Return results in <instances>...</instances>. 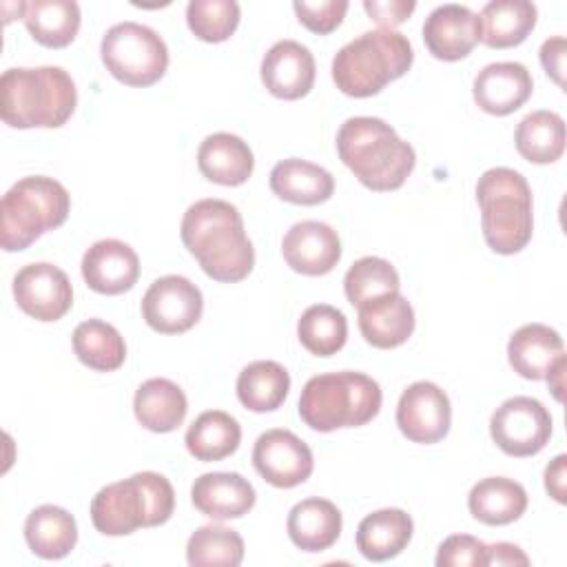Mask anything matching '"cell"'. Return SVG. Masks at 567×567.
<instances>
[{
    "instance_id": "cell-11",
    "label": "cell",
    "mask_w": 567,
    "mask_h": 567,
    "mask_svg": "<svg viewBox=\"0 0 567 567\" xmlns=\"http://www.w3.org/2000/svg\"><path fill=\"white\" fill-rule=\"evenodd\" d=\"M204 312L202 290L182 275L155 279L142 297V317L159 334L190 330Z\"/></svg>"
},
{
    "instance_id": "cell-10",
    "label": "cell",
    "mask_w": 567,
    "mask_h": 567,
    "mask_svg": "<svg viewBox=\"0 0 567 567\" xmlns=\"http://www.w3.org/2000/svg\"><path fill=\"white\" fill-rule=\"evenodd\" d=\"M489 434L507 456H534L549 443L551 414L538 399L512 396L494 410Z\"/></svg>"
},
{
    "instance_id": "cell-26",
    "label": "cell",
    "mask_w": 567,
    "mask_h": 567,
    "mask_svg": "<svg viewBox=\"0 0 567 567\" xmlns=\"http://www.w3.org/2000/svg\"><path fill=\"white\" fill-rule=\"evenodd\" d=\"M414 523L408 512L385 507L368 514L357 527V549L372 563L399 556L412 540Z\"/></svg>"
},
{
    "instance_id": "cell-35",
    "label": "cell",
    "mask_w": 567,
    "mask_h": 567,
    "mask_svg": "<svg viewBox=\"0 0 567 567\" xmlns=\"http://www.w3.org/2000/svg\"><path fill=\"white\" fill-rule=\"evenodd\" d=\"M75 357L95 372H113L126 359V343L117 328L102 319H86L73 330Z\"/></svg>"
},
{
    "instance_id": "cell-9",
    "label": "cell",
    "mask_w": 567,
    "mask_h": 567,
    "mask_svg": "<svg viewBox=\"0 0 567 567\" xmlns=\"http://www.w3.org/2000/svg\"><path fill=\"white\" fill-rule=\"evenodd\" d=\"M106 71L126 86H151L168 69V49L157 31L140 22L113 24L100 44Z\"/></svg>"
},
{
    "instance_id": "cell-22",
    "label": "cell",
    "mask_w": 567,
    "mask_h": 567,
    "mask_svg": "<svg viewBox=\"0 0 567 567\" xmlns=\"http://www.w3.org/2000/svg\"><path fill=\"white\" fill-rule=\"evenodd\" d=\"M199 173L219 186H241L255 168L250 146L233 133H213L197 148Z\"/></svg>"
},
{
    "instance_id": "cell-1",
    "label": "cell",
    "mask_w": 567,
    "mask_h": 567,
    "mask_svg": "<svg viewBox=\"0 0 567 567\" xmlns=\"http://www.w3.org/2000/svg\"><path fill=\"white\" fill-rule=\"evenodd\" d=\"M179 235L199 268L215 281H241L255 266V248L230 202L210 197L190 204L182 217Z\"/></svg>"
},
{
    "instance_id": "cell-20",
    "label": "cell",
    "mask_w": 567,
    "mask_h": 567,
    "mask_svg": "<svg viewBox=\"0 0 567 567\" xmlns=\"http://www.w3.org/2000/svg\"><path fill=\"white\" fill-rule=\"evenodd\" d=\"M190 501L204 516L228 520L248 514L255 507L257 494L250 481L237 472H208L195 478Z\"/></svg>"
},
{
    "instance_id": "cell-18",
    "label": "cell",
    "mask_w": 567,
    "mask_h": 567,
    "mask_svg": "<svg viewBox=\"0 0 567 567\" xmlns=\"http://www.w3.org/2000/svg\"><path fill=\"white\" fill-rule=\"evenodd\" d=\"M82 277L100 295H122L137 284L140 257L120 239H100L82 257Z\"/></svg>"
},
{
    "instance_id": "cell-17",
    "label": "cell",
    "mask_w": 567,
    "mask_h": 567,
    "mask_svg": "<svg viewBox=\"0 0 567 567\" xmlns=\"http://www.w3.org/2000/svg\"><path fill=\"white\" fill-rule=\"evenodd\" d=\"M317 66L308 47L297 40L275 42L261 60V82L279 100H299L310 93Z\"/></svg>"
},
{
    "instance_id": "cell-43",
    "label": "cell",
    "mask_w": 567,
    "mask_h": 567,
    "mask_svg": "<svg viewBox=\"0 0 567 567\" xmlns=\"http://www.w3.org/2000/svg\"><path fill=\"white\" fill-rule=\"evenodd\" d=\"M565 51L567 42L563 35H554L540 47V64L558 86H565Z\"/></svg>"
},
{
    "instance_id": "cell-29",
    "label": "cell",
    "mask_w": 567,
    "mask_h": 567,
    "mask_svg": "<svg viewBox=\"0 0 567 567\" xmlns=\"http://www.w3.org/2000/svg\"><path fill=\"white\" fill-rule=\"evenodd\" d=\"M24 540L44 560L64 558L78 543L75 518L64 507L40 505L24 520Z\"/></svg>"
},
{
    "instance_id": "cell-14",
    "label": "cell",
    "mask_w": 567,
    "mask_h": 567,
    "mask_svg": "<svg viewBox=\"0 0 567 567\" xmlns=\"http://www.w3.org/2000/svg\"><path fill=\"white\" fill-rule=\"evenodd\" d=\"M452 405L447 394L432 381L408 385L396 405V425L412 443L432 445L447 436Z\"/></svg>"
},
{
    "instance_id": "cell-37",
    "label": "cell",
    "mask_w": 567,
    "mask_h": 567,
    "mask_svg": "<svg viewBox=\"0 0 567 567\" xmlns=\"http://www.w3.org/2000/svg\"><path fill=\"white\" fill-rule=\"evenodd\" d=\"M186 560L193 567H237L244 560V538L233 527L204 525L190 534L186 543Z\"/></svg>"
},
{
    "instance_id": "cell-44",
    "label": "cell",
    "mask_w": 567,
    "mask_h": 567,
    "mask_svg": "<svg viewBox=\"0 0 567 567\" xmlns=\"http://www.w3.org/2000/svg\"><path fill=\"white\" fill-rule=\"evenodd\" d=\"M494 565H496V567H516V565L527 567V565H529V558H527V554H525L518 545L501 540V543L487 545L485 567H494Z\"/></svg>"
},
{
    "instance_id": "cell-21",
    "label": "cell",
    "mask_w": 567,
    "mask_h": 567,
    "mask_svg": "<svg viewBox=\"0 0 567 567\" xmlns=\"http://www.w3.org/2000/svg\"><path fill=\"white\" fill-rule=\"evenodd\" d=\"M357 310L359 330L372 348H399L414 332V308L401 292L381 295L361 303Z\"/></svg>"
},
{
    "instance_id": "cell-39",
    "label": "cell",
    "mask_w": 567,
    "mask_h": 567,
    "mask_svg": "<svg viewBox=\"0 0 567 567\" xmlns=\"http://www.w3.org/2000/svg\"><path fill=\"white\" fill-rule=\"evenodd\" d=\"M239 4L235 0H190L186 22L195 38L204 42L228 40L239 24Z\"/></svg>"
},
{
    "instance_id": "cell-46",
    "label": "cell",
    "mask_w": 567,
    "mask_h": 567,
    "mask_svg": "<svg viewBox=\"0 0 567 567\" xmlns=\"http://www.w3.org/2000/svg\"><path fill=\"white\" fill-rule=\"evenodd\" d=\"M565 370H567V357L563 354L554 365L551 370L547 372V383H549V390L554 392L556 401H563V390H565Z\"/></svg>"
},
{
    "instance_id": "cell-45",
    "label": "cell",
    "mask_w": 567,
    "mask_h": 567,
    "mask_svg": "<svg viewBox=\"0 0 567 567\" xmlns=\"http://www.w3.org/2000/svg\"><path fill=\"white\" fill-rule=\"evenodd\" d=\"M567 456L565 454H558L547 467H545V489L547 494L556 501V503H565L567 496H565V476H567Z\"/></svg>"
},
{
    "instance_id": "cell-32",
    "label": "cell",
    "mask_w": 567,
    "mask_h": 567,
    "mask_svg": "<svg viewBox=\"0 0 567 567\" xmlns=\"http://www.w3.org/2000/svg\"><path fill=\"white\" fill-rule=\"evenodd\" d=\"M186 450L197 461H221L237 452L241 427L235 416L221 410L202 412L186 430Z\"/></svg>"
},
{
    "instance_id": "cell-42",
    "label": "cell",
    "mask_w": 567,
    "mask_h": 567,
    "mask_svg": "<svg viewBox=\"0 0 567 567\" xmlns=\"http://www.w3.org/2000/svg\"><path fill=\"white\" fill-rule=\"evenodd\" d=\"M365 13L370 16V20H374L381 29H394L399 24H403L410 13L416 9V2L412 0H365L363 2Z\"/></svg>"
},
{
    "instance_id": "cell-38",
    "label": "cell",
    "mask_w": 567,
    "mask_h": 567,
    "mask_svg": "<svg viewBox=\"0 0 567 567\" xmlns=\"http://www.w3.org/2000/svg\"><path fill=\"white\" fill-rule=\"evenodd\" d=\"M399 288H401V281H399L396 268L388 259L372 257V255L357 259L343 277L346 297L354 308L381 295L399 292Z\"/></svg>"
},
{
    "instance_id": "cell-27",
    "label": "cell",
    "mask_w": 567,
    "mask_h": 567,
    "mask_svg": "<svg viewBox=\"0 0 567 567\" xmlns=\"http://www.w3.org/2000/svg\"><path fill=\"white\" fill-rule=\"evenodd\" d=\"M133 412L142 427L166 434L184 423L188 401L177 383L164 377H155L137 388L133 399Z\"/></svg>"
},
{
    "instance_id": "cell-36",
    "label": "cell",
    "mask_w": 567,
    "mask_h": 567,
    "mask_svg": "<svg viewBox=\"0 0 567 567\" xmlns=\"http://www.w3.org/2000/svg\"><path fill=\"white\" fill-rule=\"evenodd\" d=\"M297 337L310 354L332 357L348 339L346 315L334 306L315 303L301 312L297 321Z\"/></svg>"
},
{
    "instance_id": "cell-4",
    "label": "cell",
    "mask_w": 567,
    "mask_h": 567,
    "mask_svg": "<svg viewBox=\"0 0 567 567\" xmlns=\"http://www.w3.org/2000/svg\"><path fill=\"white\" fill-rule=\"evenodd\" d=\"M410 40L390 29L365 31L343 44L332 60V80L343 95L370 97L410 71Z\"/></svg>"
},
{
    "instance_id": "cell-33",
    "label": "cell",
    "mask_w": 567,
    "mask_h": 567,
    "mask_svg": "<svg viewBox=\"0 0 567 567\" xmlns=\"http://www.w3.org/2000/svg\"><path fill=\"white\" fill-rule=\"evenodd\" d=\"M514 144L527 162L551 164L565 153V122L554 111H534L518 122Z\"/></svg>"
},
{
    "instance_id": "cell-34",
    "label": "cell",
    "mask_w": 567,
    "mask_h": 567,
    "mask_svg": "<svg viewBox=\"0 0 567 567\" xmlns=\"http://www.w3.org/2000/svg\"><path fill=\"white\" fill-rule=\"evenodd\" d=\"M290 390V374L277 361H252L237 377V399L246 410L272 412Z\"/></svg>"
},
{
    "instance_id": "cell-40",
    "label": "cell",
    "mask_w": 567,
    "mask_h": 567,
    "mask_svg": "<svg viewBox=\"0 0 567 567\" xmlns=\"http://www.w3.org/2000/svg\"><path fill=\"white\" fill-rule=\"evenodd\" d=\"M487 545L470 534L447 536L436 551V567H485Z\"/></svg>"
},
{
    "instance_id": "cell-28",
    "label": "cell",
    "mask_w": 567,
    "mask_h": 567,
    "mask_svg": "<svg viewBox=\"0 0 567 567\" xmlns=\"http://www.w3.org/2000/svg\"><path fill=\"white\" fill-rule=\"evenodd\" d=\"M470 514L485 525H509L527 509V492L507 476L481 478L467 496Z\"/></svg>"
},
{
    "instance_id": "cell-12",
    "label": "cell",
    "mask_w": 567,
    "mask_h": 567,
    "mask_svg": "<svg viewBox=\"0 0 567 567\" xmlns=\"http://www.w3.org/2000/svg\"><path fill=\"white\" fill-rule=\"evenodd\" d=\"M18 308L38 321H58L73 306V288L66 272L49 261L20 268L13 277Z\"/></svg>"
},
{
    "instance_id": "cell-23",
    "label": "cell",
    "mask_w": 567,
    "mask_h": 567,
    "mask_svg": "<svg viewBox=\"0 0 567 567\" xmlns=\"http://www.w3.org/2000/svg\"><path fill=\"white\" fill-rule=\"evenodd\" d=\"M565 354L563 337L545 323L520 326L507 343V361L516 374L529 381L547 377L551 365Z\"/></svg>"
},
{
    "instance_id": "cell-24",
    "label": "cell",
    "mask_w": 567,
    "mask_h": 567,
    "mask_svg": "<svg viewBox=\"0 0 567 567\" xmlns=\"http://www.w3.org/2000/svg\"><path fill=\"white\" fill-rule=\"evenodd\" d=\"M270 190L288 204L317 206L332 197L334 177L319 164L288 157L272 166Z\"/></svg>"
},
{
    "instance_id": "cell-3",
    "label": "cell",
    "mask_w": 567,
    "mask_h": 567,
    "mask_svg": "<svg viewBox=\"0 0 567 567\" xmlns=\"http://www.w3.org/2000/svg\"><path fill=\"white\" fill-rule=\"evenodd\" d=\"M75 104V82L62 66H18L0 78V117L11 128H58Z\"/></svg>"
},
{
    "instance_id": "cell-2",
    "label": "cell",
    "mask_w": 567,
    "mask_h": 567,
    "mask_svg": "<svg viewBox=\"0 0 567 567\" xmlns=\"http://www.w3.org/2000/svg\"><path fill=\"white\" fill-rule=\"evenodd\" d=\"M337 153L354 177L377 193L401 188L416 164L414 148L388 122L370 115H357L341 124Z\"/></svg>"
},
{
    "instance_id": "cell-31",
    "label": "cell",
    "mask_w": 567,
    "mask_h": 567,
    "mask_svg": "<svg viewBox=\"0 0 567 567\" xmlns=\"http://www.w3.org/2000/svg\"><path fill=\"white\" fill-rule=\"evenodd\" d=\"M22 20L35 42L49 49H62L75 40L82 16L73 0H31Z\"/></svg>"
},
{
    "instance_id": "cell-8",
    "label": "cell",
    "mask_w": 567,
    "mask_h": 567,
    "mask_svg": "<svg viewBox=\"0 0 567 567\" xmlns=\"http://www.w3.org/2000/svg\"><path fill=\"white\" fill-rule=\"evenodd\" d=\"M71 210L69 190L53 177L18 179L0 204V244L7 252L29 248L47 230L62 226Z\"/></svg>"
},
{
    "instance_id": "cell-25",
    "label": "cell",
    "mask_w": 567,
    "mask_h": 567,
    "mask_svg": "<svg viewBox=\"0 0 567 567\" xmlns=\"http://www.w3.org/2000/svg\"><path fill=\"white\" fill-rule=\"evenodd\" d=\"M343 518L339 507L328 498H303L299 501L286 520L288 536L301 551H323L341 536Z\"/></svg>"
},
{
    "instance_id": "cell-13",
    "label": "cell",
    "mask_w": 567,
    "mask_h": 567,
    "mask_svg": "<svg viewBox=\"0 0 567 567\" xmlns=\"http://www.w3.org/2000/svg\"><path fill=\"white\" fill-rule=\"evenodd\" d=\"M252 465L272 487L290 489L310 478L315 461L310 447L295 432L275 427L255 441Z\"/></svg>"
},
{
    "instance_id": "cell-16",
    "label": "cell",
    "mask_w": 567,
    "mask_h": 567,
    "mask_svg": "<svg viewBox=\"0 0 567 567\" xmlns=\"http://www.w3.org/2000/svg\"><path fill=\"white\" fill-rule=\"evenodd\" d=\"M423 42L436 60H463L481 42V20L470 7L441 4L423 22Z\"/></svg>"
},
{
    "instance_id": "cell-15",
    "label": "cell",
    "mask_w": 567,
    "mask_h": 567,
    "mask_svg": "<svg viewBox=\"0 0 567 567\" xmlns=\"http://www.w3.org/2000/svg\"><path fill=\"white\" fill-rule=\"evenodd\" d=\"M286 264L306 277L328 275L341 259V239L332 226L303 219L288 228L281 241Z\"/></svg>"
},
{
    "instance_id": "cell-5",
    "label": "cell",
    "mask_w": 567,
    "mask_h": 567,
    "mask_svg": "<svg viewBox=\"0 0 567 567\" xmlns=\"http://www.w3.org/2000/svg\"><path fill=\"white\" fill-rule=\"evenodd\" d=\"M381 401V388L372 377L352 370L326 372L303 385L299 416L317 432L361 427L379 414Z\"/></svg>"
},
{
    "instance_id": "cell-19",
    "label": "cell",
    "mask_w": 567,
    "mask_h": 567,
    "mask_svg": "<svg viewBox=\"0 0 567 567\" xmlns=\"http://www.w3.org/2000/svg\"><path fill=\"white\" fill-rule=\"evenodd\" d=\"M534 89L532 73L520 62H492L474 78V102L489 115H509L520 109Z\"/></svg>"
},
{
    "instance_id": "cell-41",
    "label": "cell",
    "mask_w": 567,
    "mask_h": 567,
    "mask_svg": "<svg viewBox=\"0 0 567 567\" xmlns=\"http://www.w3.org/2000/svg\"><path fill=\"white\" fill-rule=\"evenodd\" d=\"M292 9L299 22L308 31L326 35V33H332L343 22L348 11V0H321V2L295 0Z\"/></svg>"
},
{
    "instance_id": "cell-30",
    "label": "cell",
    "mask_w": 567,
    "mask_h": 567,
    "mask_svg": "<svg viewBox=\"0 0 567 567\" xmlns=\"http://www.w3.org/2000/svg\"><path fill=\"white\" fill-rule=\"evenodd\" d=\"M536 4L529 0H492L478 16L481 42L489 49L518 47L536 27Z\"/></svg>"
},
{
    "instance_id": "cell-6",
    "label": "cell",
    "mask_w": 567,
    "mask_h": 567,
    "mask_svg": "<svg viewBox=\"0 0 567 567\" xmlns=\"http://www.w3.org/2000/svg\"><path fill=\"white\" fill-rule=\"evenodd\" d=\"M175 509V489L157 472H137L102 487L91 501L93 527L104 536H126L164 525Z\"/></svg>"
},
{
    "instance_id": "cell-7",
    "label": "cell",
    "mask_w": 567,
    "mask_h": 567,
    "mask_svg": "<svg viewBox=\"0 0 567 567\" xmlns=\"http://www.w3.org/2000/svg\"><path fill=\"white\" fill-rule=\"evenodd\" d=\"M485 244L498 255L520 252L534 230V202L527 179L507 166L485 171L476 182Z\"/></svg>"
}]
</instances>
